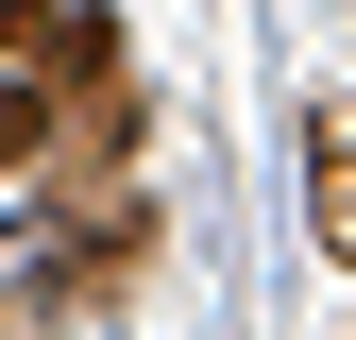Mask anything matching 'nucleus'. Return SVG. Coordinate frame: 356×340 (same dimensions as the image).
Here are the masks:
<instances>
[{"label":"nucleus","instance_id":"1","mask_svg":"<svg viewBox=\"0 0 356 340\" xmlns=\"http://www.w3.org/2000/svg\"><path fill=\"white\" fill-rule=\"evenodd\" d=\"M305 222H323V255H356V153H339V119H305Z\"/></svg>","mask_w":356,"mask_h":340},{"label":"nucleus","instance_id":"2","mask_svg":"<svg viewBox=\"0 0 356 340\" xmlns=\"http://www.w3.org/2000/svg\"><path fill=\"white\" fill-rule=\"evenodd\" d=\"M17 153H51V85H0V170Z\"/></svg>","mask_w":356,"mask_h":340}]
</instances>
